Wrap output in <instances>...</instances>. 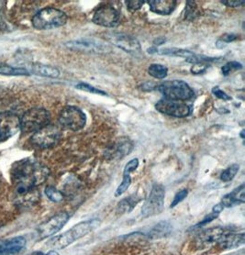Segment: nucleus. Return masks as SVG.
<instances>
[{
	"label": "nucleus",
	"mask_w": 245,
	"mask_h": 255,
	"mask_svg": "<svg viewBox=\"0 0 245 255\" xmlns=\"http://www.w3.org/2000/svg\"><path fill=\"white\" fill-rule=\"evenodd\" d=\"M92 21L101 27L115 28L121 22V15L114 6L104 5L98 7L95 11Z\"/></svg>",
	"instance_id": "obj_11"
},
{
	"label": "nucleus",
	"mask_w": 245,
	"mask_h": 255,
	"mask_svg": "<svg viewBox=\"0 0 245 255\" xmlns=\"http://www.w3.org/2000/svg\"><path fill=\"white\" fill-rule=\"evenodd\" d=\"M70 220V215L67 212H61L54 215L49 221L38 228V234L41 239L49 238L60 232Z\"/></svg>",
	"instance_id": "obj_15"
},
{
	"label": "nucleus",
	"mask_w": 245,
	"mask_h": 255,
	"mask_svg": "<svg viewBox=\"0 0 245 255\" xmlns=\"http://www.w3.org/2000/svg\"><path fill=\"white\" fill-rule=\"evenodd\" d=\"M0 75L4 76H29V70L19 67H13L8 64L0 63Z\"/></svg>",
	"instance_id": "obj_25"
},
{
	"label": "nucleus",
	"mask_w": 245,
	"mask_h": 255,
	"mask_svg": "<svg viewBox=\"0 0 245 255\" xmlns=\"http://www.w3.org/2000/svg\"><path fill=\"white\" fill-rule=\"evenodd\" d=\"M139 166V160L137 158L131 159L129 162L126 163L124 170H123L122 182L121 185L118 186L116 192H115V197H121L122 196L125 192L127 191L128 187L131 185V177H130V173L134 172L136 169Z\"/></svg>",
	"instance_id": "obj_18"
},
{
	"label": "nucleus",
	"mask_w": 245,
	"mask_h": 255,
	"mask_svg": "<svg viewBox=\"0 0 245 255\" xmlns=\"http://www.w3.org/2000/svg\"><path fill=\"white\" fill-rule=\"evenodd\" d=\"M45 195L51 201H53L54 203H59L64 199V195L62 194V192L59 191L53 186H47L45 188Z\"/></svg>",
	"instance_id": "obj_29"
},
{
	"label": "nucleus",
	"mask_w": 245,
	"mask_h": 255,
	"mask_svg": "<svg viewBox=\"0 0 245 255\" xmlns=\"http://www.w3.org/2000/svg\"><path fill=\"white\" fill-rule=\"evenodd\" d=\"M245 202V185L242 184L239 187L235 188L234 191L229 193L222 197V206L225 208H233L237 205H242Z\"/></svg>",
	"instance_id": "obj_19"
},
{
	"label": "nucleus",
	"mask_w": 245,
	"mask_h": 255,
	"mask_svg": "<svg viewBox=\"0 0 245 255\" xmlns=\"http://www.w3.org/2000/svg\"><path fill=\"white\" fill-rule=\"evenodd\" d=\"M166 41V39L165 38H163V37H161V38H157V39H155L154 41H153V43L155 44V45H162L163 44L164 42Z\"/></svg>",
	"instance_id": "obj_43"
},
{
	"label": "nucleus",
	"mask_w": 245,
	"mask_h": 255,
	"mask_svg": "<svg viewBox=\"0 0 245 255\" xmlns=\"http://www.w3.org/2000/svg\"><path fill=\"white\" fill-rule=\"evenodd\" d=\"M210 67L209 64H196L191 67V73L194 75H200L206 72V70Z\"/></svg>",
	"instance_id": "obj_36"
},
{
	"label": "nucleus",
	"mask_w": 245,
	"mask_h": 255,
	"mask_svg": "<svg viewBox=\"0 0 245 255\" xmlns=\"http://www.w3.org/2000/svg\"><path fill=\"white\" fill-rule=\"evenodd\" d=\"M133 149V144L129 139L123 137L110 147V149L106 151V155L109 159L119 160L130 153Z\"/></svg>",
	"instance_id": "obj_16"
},
{
	"label": "nucleus",
	"mask_w": 245,
	"mask_h": 255,
	"mask_svg": "<svg viewBox=\"0 0 245 255\" xmlns=\"http://www.w3.org/2000/svg\"><path fill=\"white\" fill-rule=\"evenodd\" d=\"M61 138V128L56 125L49 124L34 132L30 138V142L38 148L47 149L57 144Z\"/></svg>",
	"instance_id": "obj_9"
},
{
	"label": "nucleus",
	"mask_w": 245,
	"mask_h": 255,
	"mask_svg": "<svg viewBox=\"0 0 245 255\" xmlns=\"http://www.w3.org/2000/svg\"><path fill=\"white\" fill-rule=\"evenodd\" d=\"M165 190L163 186L154 184L152 187L149 196L146 198L145 202L141 208L142 218H149L159 215L163 209Z\"/></svg>",
	"instance_id": "obj_7"
},
{
	"label": "nucleus",
	"mask_w": 245,
	"mask_h": 255,
	"mask_svg": "<svg viewBox=\"0 0 245 255\" xmlns=\"http://www.w3.org/2000/svg\"><path fill=\"white\" fill-rule=\"evenodd\" d=\"M67 19L64 11L54 7H45L36 13L31 23L36 29L44 30L62 27L67 22Z\"/></svg>",
	"instance_id": "obj_3"
},
{
	"label": "nucleus",
	"mask_w": 245,
	"mask_h": 255,
	"mask_svg": "<svg viewBox=\"0 0 245 255\" xmlns=\"http://www.w3.org/2000/svg\"><path fill=\"white\" fill-rule=\"evenodd\" d=\"M140 198H137L136 196H129L122 199L118 205V211L121 213H129L131 212L137 204L139 203Z\"/></svg>",
	"instance_id": "obj_24"
},
{
	"label": "nucleus",
	"mask_w": 245,
	"mask_h": 255,
	"mask_svg": "<svg viewBox=\"0 0 245 255\" xmlns=\"http://www.w3.org/2000/svg\"><path fill=\"white\" fill-rule=\"evenodd\" d=\"M172 231V226L167 221H162L156 224L148 233V237L150 238H162L168 235Z\"/></svg>",
	"instance_id": "obj_23"
},
{
	"label": "nucleus",
	"mask_w": 245,
	"mask_h": 255,
	"mask_svg": "<svg viewBox=\"0 0 245 255\" xmlns=\"http://www.w3.org/2000/svg\"><path fill=\"white\" fill-rule=\"evenodd\" d=\"M49 175V170L32 159H23L15 162L11 169L12 182L18 196L28 199L38 197L36 187L41 185Z\"/></svg>",
	"instance_id": "obj_1"
},
{
	"label": "nucleus",
	"mask_w": 245,
	"mask_h": 255,
	"mask_svg": "<svg viewBox=\"0 0 245 255\" xmlns=\"http://www.w3.org/2000/svg\"><path fill=\"white\" fill-rule=\"evenodd\" d=\"M100 221L98 219L81 221L75 226L72 227L67 232L52 239L49 243H47L46 245L54 251L64 249L71 244H74L76 241H78L79 239H82L90 232H93L95 229L100 226Z\"/></svg>",
	"instance_id": "obj_2"
},
{
	"label": "nucleus",
	"mask_w": 245,
	"mask_h": 255,
	"mask_svg": "<svg viewBox=\"0 0 245 255\" xmlns=\"http://www.w3.org/2000/svg\"><path fill=\"white\" fill-rule=\"evenodd\" d=\"M26 246V240L22 236L0 240V255H17Z\"/></svg>",
	"instance_id": "obj_17"
},
{
	"label": "nucleus",
	"mask_w": 245,
	"mask_h": 255,
	"mask_svg": "<svg viewBox=\"0 0 245 255\" xmlns=\"http://www.w3.org/2000/svg\"><path fill=\"white\" fill-rule=\"evenodd\" d=\"M148 53H150V54H153V53H157L158 49L156 47H151V48H149L148 49Z\"/></svg>",
	"instance_id": "obj_45"
},
{
	"label": "nucleus",
	"mask_w": 245,
	"mask_h": 255,
	"mask_svg": "<svg viewBox=\"0 0 245 255\" xmlns=\"http://www.w3.org/2000/svg\"><path fill=\"white\" fill-rule=\"evenodd\" d=\"M76 88L82 90V91H85V92H88V93L97 94V95H101V96H108V94L104 92V91L100 90L99 88H96L93 86H90L87 83H80V84L76 85Z\"/></svg>",
	"instance_id": "obj_31"
},
{
	"label": "nucleus",
	"mask_w": 245,
	"mask_h": 255,
	"mask_svg": "<svg viewBox=\"0 0 245 255\" xmlns=\"http://www.w3.org/2000/svg\"><path fill=\"white\" fill-rule=\"evenodd\" d=\"M161 54L164 55H169V56H177V57H182L186 60L190 58L195 53L189 51V50H185V49H178V48H166V49H162L158 51Z\"/></svg>",
	"instance_id": "obj_26"
},
{
	"label": "nucleus",
	"mask_w": 245,
	"mask_h": 255,
	"mask_svg": "<svg viewBox=\"0 0 245 255\" xmlns=\"http://www.w3.org/2000/svg\"><path fill=\"white\" fill-rule=\"evenodd\" d=\"M187 195H188V191H187V189H182L179 192H177L176 194H175V197H174V199H173V201H172V203L170 205V209H173V208H175L176 207L178 204L181 203L182 201L187 197Z\"/></svg>",
	"instance_id": "obj_34"
},
{
	"label": "nucleus",
	"mask_w": 245,
	"mask_h": 255,
	"mask_svg": "<svg viewBox=\"0 0 245 255\" xmlns=\"http://www.w3.org/2000/svg\"><path fill=\"white\" fill-rule=\"evenodd\" d=\"M147 3L151 11L159 15L167 16L174 12L177 2L175 0H150Z\"/></svg>",
	"instance_id": "obj_20"
},
{
	"label": "nucleus",
	"mask_w": 245,
	"mask_h": 255,
	"mask_svg": "<svg viewBox=\"0 0 245 255\" xmlns=\"http://www.w3.org/2000/svg\"><path fill=\"white\" fill-rule=\"evenodd\" d=\"M29 72V74L31 73L37 76L50 77V78H57L60 76V71L57 68L51 65H46V64H32Z\"/></svg>",
	"instance_id": "obj_22"
},
{
	"label": "nucleus",
	"mask_w": 245,
	"mask_h": 255,
	"mask_svg": "<svg viewBox=\"0 0 245 255\" xmlns=\"http://www.w3.org/2000/svg\"><path fill=\"white\" fill-rule=\"evenodd\" d=\"M157 85H156L155 83H153V82H146V83L141 85V89H142L143 91H145V92L152 91V90H154V89L157 88Z\"/></svg>",
	"instance_id": "obj_40"
},
{
	"label": "nucleus",
	"mask_w": 245,
	"mask_h": 255,
	"mask_svg": "<svg viewBox=\"0 0 245 255\" xmlns=\"http://www.w3.org/2000/svg\"><path fill=\"white\" fill-rule=\"evenodd\" d=\"M58 122L59 124L64 128L77 131L86 126L87 116L80 109L73 106H67L60 112Z\"/></svg>",
	"instance_id": "obj_6"
},
{
	"label": "nucleus",
	"mask_w": 245,
	"mask_h": 255,
	"mask_svg": "<svg viewBox=\"0 0 245 255\" xmlns=\"http://www.w3.org/2000/svg\"><path fill=\"white\" fill-rule=\"evenodd\" d=\"M245 243V232L235 233L234 231V232L228 233L219 246L223 250L236 249V248H239L241 246H243Z\"/></svg>",
	"instance_id": "obj_21"
},
{
	"label": "nucleus",
	"mask_w": 245,
	"mask_h": 255,
	"mask_svg": "<svg viewBox=\"0 0 245 255\" xmlns=\"http://www.w3.org/2000/svg\"><path fill=\"white\" fill-rule=\"evenodd\" d=\"M158 90L164 99L175 101H186L194 97V90L186 82L181 80L164 82L158 86Z\"/></svg>",
	"instance_id": "obj_5"
},
{
	"label": "nucleus",
	"mask_w": 245,
	"mask_h": 255,
	"mask_svg": "<svg viewBox=\"0 0 245 255\" xmlns=\"http://www.w3.org/2000/svg\"><path fill=\"white\" fill-rule=\"evenodd\" d=\"M105 39L110 41L113 45L128 52L133 56L141 55V46L140 41L131 35L126 34L123 32L111 31L105 33Z\"/></svg>",
	"instance_id": "obj_8"
},
{
	"label": "nucleus",
	"mask_w": 245,
	"mask_h": 255,
	"mask_svg": "<svg viewBox=\"0 0 245 255\" xmlns=\"http://www.w3.org/2000/svg\"><path fill=\"white\" fill-rule=\"evenodd\" d=\"M223 209H224V207L222 206V203L217 204L216 206H214L213 207V209H212V212H214V213H217V214H221L222 211H223Z\"/></svg>",
	"instance_id": "obj_42"
},
{
	"label": "nucleus",
	"mask_w": 245,
	"mask_h": 255,
	"mask_svg": "<svg viewBox=\"0 0 245 255\" xmlns=\"http://www.w3.org/2000/svg\"><path fill=\"white\" fill-rule=\"evenodd\" d=\"M234 232L231 227H214L200 232L196 238L195 244L199 249H207L214 245H220L228 233Z\"/></svg>",
	"instance_id": "obj_10"
},
{
	"label": "nucleus",
	"mask_w": 245,
	"mask_h": 255,
	"mask_svg": "<svg viewBox=\"0 0 245 255\" xmlns=\"http://www.w3.org/2000/svg\"><path fill=\"white\" fill-rule=\"evenodd\" d=\"M240 170L239 164H232L231 166H229L227 169H225L222 174H221V180L222 182H231L236 176V174H238Z\"/></svg>",
	"instance_id": "obj_28"
},
{
	"label": "nucleus",
	"mask_w": 245,
	"mask_h": 255,
	"mask_svg": "<svg viewBox=\"0 0 245 255\" xmlns=\"http://www.w3.org/2000/svg\"><path fill=\"white\" fill-rule=\"evenodd\" d=\"M221 3L225 5V6H230V7H237V6H243L245 4V1H234V0H223L221 1Z\"/></svg>",
	"instance_id": "obj_38"
},
{
	"label": "nucleus",
	"mask_w": 245,
	"mask_h": 255,
	"mask_svg": "<svg viewBox=\"0 0 245 255\" xmlns=\"http://www.w3.org/2000/svg\"><path fill=\"white\" fill-rule=\"evenodd\" d=\"M239 38V36L235 33H228V34H224L222 36V38H220L221 41H223L224 43H230L233 41H236Z\"/></svg>",
	"instance_id": "obj_39"
},
{
	"label": "nucleus",
	"mask_w": 245,
	"mask_h": 255,
	"mask_svg": "<svg viewBox=\"0 0 245 255\" xmlns=\"http://www.w3.org/2000/svg\"><path fill=\"white\" fill-rule=\"evenodd\" d=\"M200 12L199 7L197 6L196 2L193 1H187V7H186V17L190 20L195 19L196 17H199Z\"/></svg>",
	"instance_id": "obj_30"
},
{
	"label": "nucleus",
	"mask_w": 245,
	"mask_h": 255,
	"mask_svg": "<svg viewBox=\"0 0 245 255\" xmlns=\"http://www.w3.org/2000/svg\"><path fill=\"white\" fill-rule=\"evenodd\" d=\"M243 69V64L238 62H230L225 65L222 66V71L223 76H228L230 75L233 71H237V70Z\"/></svg>",
	"instance_id": "obj_32"
},
{
	"label": "nucleus",
	"mask_w": 245,
	"mask_h": 255,
	"mask_svg": "<svg viewBox=\"0 0 245 255\" xmlns=\"http://www.w3.org/2000/svg\"><path fill=\"white\" fill-rule=\"evenodd\" d=\"M59 255V254L56 251L51 250V251H49L47 254H44V253H42V252H34V253H32L31 255Z\"/></svg>",
	"instance_id": "obj_41"
},
{
	"label": "nucleus",
	"mask_w": 245,
	"mask_h": 255,
	"mask_svg": "<svg viewBox=\"0 0 245 255\" xmlns=\"http://www.w3.org/2000/svg\"><path fill=\"white\" fill-rule=\"evenodd\" d=\"M20 129V119L12 112H0V142L10 139Z\"/></svg>",
	"instance_id": "obj_13"
},
{
	"label": "nucleus",
	"mask_w": 245,
	"mask_h": 255,
	"mask_svg": "<svg viewBox=\"0 0 245 255\" xmlns=\"http://www.w3.org/2000/svg\"><path fill=\"white\" fill-rule=\"evenodd\" d=\"M212 94L216 97L217 99H222L223 101H229V100L233 99L231 96H229L224 91H222V89L219 87H215L212 88Z\"/></svg>",
	"instance_id": "obj_35"
},
{
	"label": "nucleus",
	"mask_w": 245,
	"mask_h": 255,
	"mask_svg": "<svg viewBox=\"0 0 245 255\" xmlns=\"http://www.w3.org/2000/svg\"><path fill=\"white\" fill-rule=\"evenodd\" d=\"M65 46L73 51L92 53H108L111 52V47L109 44L94 39H80L76 41H68Z\"/></svg>",
	"instance_id": "obj_14"
},
{
	"label": "nucleus",
	"mask_w": 245,
	"mask_h": 255,
	"mask_svg": "<svg viewBox=\"0 0 245 255\" xmlns=\"http://www.w3.org/2000/svg\"><path fill=\"white\" fill-rule=\"evenodd\" d=\"M125 3H126L127 8L129 11L134 12L140 9V7L143 6V4L145 3V1H126Z\"/></svg>",
	"instance_id": "obj_37"
},
{
	"label": "nucleus",
	"mask_w": 245,
	"mask_h": 255,
	"mask_svg": "<svg viewBox=\"0 0 245 255\" xmlns=\"http://www.w3.org/2000/svg\"><path fill=\"white\" fill-rule=\"evenodd\" d=\"M155 109L162 114L175 118H186L191 113V108L187 103L166 99L158 101Z\"/></svg>",
	"instance_id": "obj_12"
},
{
	"label": "nucleus",
	"mask_w": 245,
	"mask_h": 255,
	"mask_svg": "<svg viewBox=\"0 0 245 255\" xmlns=\"http://www.w3.org/2000/svg\"><path fill=\"white\" fill-rule=\"evenodd\" d=\"M226 45H227V44H226V43H224L223 41H221L220 39L217 41L216 46L218 47L219 49H223V48L226 46Z\"/></svg>",
	"instance_id": "obj_44"
},
{
	"label": "nucleus",
	"mask_w": 245,
	"mask_h": 255,
	"mask_svg": "<svg viewBox=\"0 0 245 255\" xmlns=\"http://www.w3.org/2000/svg\"><path fill=\"white\" fill-rule=\"evenodd\" d=\"M245 129H243V130H242V132L240 133V136H241V138H242V139H245Z\"/></svg>",
	"instance_id": "obj_46"
},
{
	"label": "nucleus",
	"mask_w": 245,
	"mask_h": 255,
	"mask_svg": "<svg viewBox=\"0 0 245 255\" xmlns=\"http://www.w3.org/2000/svg\"><path fill=\"white\" fill-rule=\"evenodd\" d=\"M218 217H219V214H217V213H214V212H212V211H211V213H210V214L208 215V216H206L202 221L199 222L198 224H196L195 226H193L191 229H192V230L200 229V228H202V227H204L206 226V225H208V224H210V223H211L212 221H215Z\"/></svg>",
	"instance_id": "obj_33"
},
{
	"label": "nucleus",
	"mask_w": 245,
	"mask_h": 255,
	"mask_svg": "<svg viewBox=\"0 0 245 255\" xmlns=\"http://www.w3.org/2000/svg\"><path fill=\"white\" fill-rule=\"evenodd\" d=\"M51 115L42 108H33L26 111L20 119V129L25 133L36 132L50 124Z\"/></svg>",
	"instance_id": "obj_4"
},
{
	"label": "nucleus",
	"mask_w": 245,
	"mask_h": 255,
	"mask_svg": "<svg viewBox=\"0 0 245 255\" xmlns=\"http://www.w3.org/2000/svg\"><path fill=\"white\" fill-rule=\"evenodd\" d=\"M148 74L156 79H164L168 75V69L163 64H152L148 68Z\"/></svg>",
	"instance_id": "obj_27"
}]
</instances>
